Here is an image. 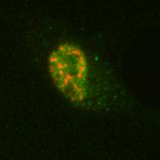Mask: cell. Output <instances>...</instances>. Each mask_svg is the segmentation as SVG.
Segmentation results:
<instances>
[{"label": "cell", "instance_id": "6da1fadb", "mask_svg": "<svg viewBox=\"0 0 160 160\" xmlns=\"http://www.w3.org/2000/svg\"><path fill=\"white\" fill-rule=\"evenodd\" d=\"M47 71L52 85L72 104L82 105L89 97L90 63L84 51L71 42H62L47 58Z\"/></svg>", "mask_w": 160, "mask_h": 160}]
</instances>
